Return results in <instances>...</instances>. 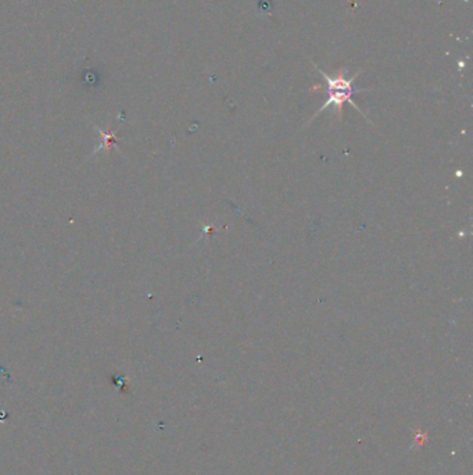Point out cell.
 <instances>
[{
  "label": "cell",
  "mask_w": 473,
  "mask_h": 475,
  "mask_svg": "<svg viewBox=\"0 0 473 475\" xmlns=\"http://www.w3.org/2000/svg\"><path fill=\"white\" fill-rule=\"evenodd\" d=\"M315 68L322 74L324 80L326 81V88H325V90H326V93H328V99H326L325 104L317 112V114H315L314 117H317L319 113H322V112L326 110L328 107H335L336 112L339 113V117L342 119V116H343L344 103H350V104H351L354 109H357L364 117H367V116L362 113V110L352 102V95L360 93V92H364V90H358V89L354 88V81L357 80V77H358L360 73L354 74L351 78H345V71H347L345 67L340 68L335 77L328 76L326 73H324V71H322L321 68H318L317 66H315Z\"/></svg>",
  "instance_id": "1"
}]
</instances>
